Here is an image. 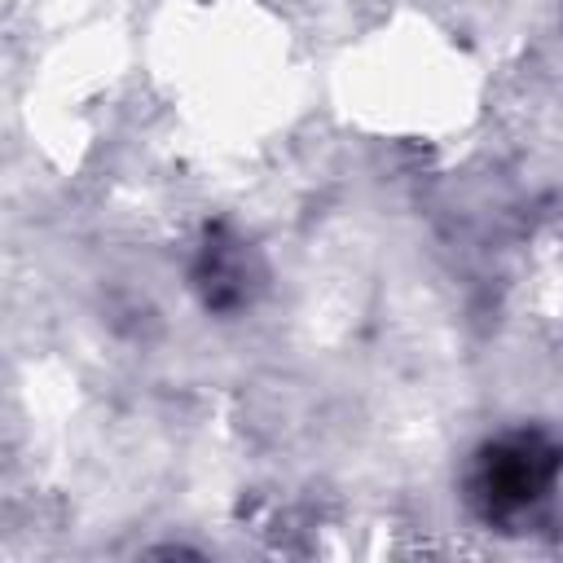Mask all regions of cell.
I'll return each mask as SVG.
<instances>
[{"label":"cell","instance_id":"7a4b0ae2","mask_svg":"<svg viewBox=\"0 0 563 563\" xmlns=\"http://www.w3.org/2000/svg\"><path fill=\"white\" fill-rule=\"evenodd\" d=\"M268 268L260 260V251L224 220L207 224L194 260H189V286L198 295V303L216 317H238L246 312L260 295H264Z\"/></svg>","mask_w":563,"mask_h":563},{"label":"cell","instance_id":"6da1fadb","mask_svg":"<svg viewBox=\"0 0 563 563\" xmlns=\"http://www.w3.org/2000/svg\"><path fill=\"white\" fill-rule=\"evenodd\" d=\"M563 475V444L541 427H510L471 449L462 466L466 510L497 532H519Z\"/></svg>","mask_w":563,"mask_h":563}]
</instances>
